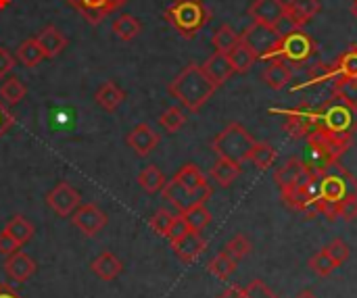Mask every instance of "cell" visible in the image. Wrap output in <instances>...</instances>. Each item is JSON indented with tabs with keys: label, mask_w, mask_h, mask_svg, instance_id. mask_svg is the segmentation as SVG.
Listing matches in <instances>:
<instances>
[{
	"label": "cell",
	"mask_w": 357,
	"mask_h": 298,
	"mask_svg": "<svg viewBox=\"0 0 357 298\" xmlns=\"http://www.w3.org/2000/svg\"><path fill=\"white\" fill-rule=\"evenodd\" d=\"M215 90L218 86L205 75L199 63H188L167 86V92L190 113H199Z\"/></svg>",
	"instance_id": "cell-1"
},
{
	"label": "cell",
	"mask_w": 357,
	"mask_h": 298,
	"mask_svg": "<svg viewBox=\"0 0 357 298\" xmlns=\"http://www.w3.org/2000/svg\"><path fill=\"white\" fill-rule=\"evenodd\" d=\"M316 127L324 130L326 134L339 140L354 142V134L357 132V107L333 94L320 109H316Z\"/></svg>",
	"instance_id": "cell-2"
},
{
	"label": "cell",
	"mask_w": 357,
	"mask_h": 298,
	"mask_svg": "<svg viewBox=\"0 0 357 298\" xmlns=\"http://www.w3.org/2000/svg\"><path fill=\"white\" fill-rule=\"evenodd\" d=\"M318 56V44L316 40L303 29V27H291L289 31L280 33L274 46L268 50L266 61L270 58H282L284 63L293 67H301L312 63V58Z\"/></svg>",
	"instance_id": "cell-3"
},
{
	"label": "cell",
	"mask_w": 357,
	"mask_h": 298,
	"mask_svg": "<svg viewBox=\"0 0 357 298\" xmlns=\"http://www.w3.org/2000/svg\"><path fill=\"white\" fill-rule=\"evenodd\" d=\"M211 8L203 0H174L165 10V21L186 40H192L209 21Z\"/></svg>",
	"instance_id": "cell-4"
},
{
	"label": "cell",
	"mask_w": 357,
	"mask_h": 298,
	"mask_svg": "<svg viewBox=\"0 0 357 298\" xmlns=\"http://www.w3.org/2000/svg\"><path fill=\"white\" fill-rule=\"evenodd\" d=\"M351 142L339 140L331 134H326L324 130L316 127L310 136H307V157H305V167L312 173H320L324 171L328 165L339 163L341 157L349 150Z\"/></svg>",
	"instance_id": "cell-5"
},
{
	"label": "cell",
	"mask_w": 357,
	"mask_h": 298,
	"mask_svg": "<svg viewBox=\"0 0 357 298\" xmlns=\"http://www.w3.org/2000/svg\"><path fill=\"white\" fill-rule=\"evenodd\" d=\"M255 142L257 140L247 132V127H243L241 123L232 121L211 140V150L220 159H228L232 163L243 165L245 161H249Z\"/></svg>",
	"instance_id": "cell-6"
},
{
	"label": "cell",
	"mask_w": 357,
	"mask_h": 298,
	"mask_svg": "<svg viewBox=\"0 0 357 298\" xmlns=\"http://www.w3.org/2000/svg\"><path fill=\"white\" fill-rule=\"evenodd\" d=\"M318 182H320V203L337 205L339 209V203L357 196V178L341 163H333L324 171H320Z\"/></svg>",
	"instance_id": "cell-7"
},
{
	"label": "cell",
	"mask_w": 357,
	"mask_h": 298,
	"mask_svg": "<svg viewBox=\"0 0 357 298\" xmlns=\"http://www.w3.org/2000/svg\"><path fill=\"white\" fill-rule=\"evenodd\" d=\"M161 196H163V201H167L172 207H176L180 213H184V211H188V209L195 207V205H205V203L213 196V188L209 186L207 190L192 192V190H188L186 186H182L178 180L172 178V180L163 186Z\"/></svg>",
	"instance_id": "cell-8"
},
{
	"label": "cell",
	"mask_w": 357,
	"mask_h": 298,
	"mask_svg": "<svg viewBox=\"0 0 357 298\" xmlns=\"http://www.w3.org/2000/svg\"><path fill=\"white\" fill-rule=\"evenodd\" d=\"M278 36H280L278 27H272V25L253 21V23L241 33V40L257 54V58H266L268 50L274 46V42L278 40Z\"/></svg>",
	"instance_id": "cell-9"
},
{
	"label": "cell",
	"mask_w": 357,
	"mask_h": 298,
	"mask_svg": "<svg viewBox=\"0 0 357 298\" xmlns=\"http://www.w3.org/2000/svg\"><path fill=\"white\" fill-rule=\"evenodd\" d=\"M46 205L59 217H71V213L82 205V196L69 182H59L46 194Z\"/></svg>",
	"instance_id": "cell-10"
},
{
	"label": "cell",
	"mask_w": 357,
	"mask_h": 298,
	"mask_svg": "<svg viewBox=\"0 0 357 298\" xmlns=\"http://www.w3.org/2000/svg\"><path fill=\"white\" fill-rule=\"evenodd\" d=\"M282 115H287V121H284V132L299 140V138H307L316 125H318V115H316V109H310L307 104H299L297 109L293 111H282Z\"/></svg>",
	"instance_id": "cell-11"
},
{
	"label": "cell",
	"mask_w": 357,
	"mask_h": 298,
	"mask_svg": "<svg viewBox=\"0 0 357 298\" xmlns=\"http://www.w3.org/2000/svg\"><path fill=\"white\" fill-rule=\"evenodd\" d=\"M109 217L107 213L94 205V203H86L79 205L73 213H71V224L84 234V236H96L105 226H107Z\"/></svg>",
	"instance_id": "cell-12"
},
{
	"label": "cell",
	"mask_w": 357,
	"mask_h": 298,
	"mask_svg": "<svg viewBox=\"0 0 357 298\" xmlns=\"http://www.w3.org/2000/svg\"><path fill=\"white\" fill-rule=\"evenodd\" d=\"M169 244H172V251L176 253V257L186 265L195 263L207 249V240L201 236V232H192V230H188L186 234H182L176 240H169Z\"/></svg>",
	"instance_id": "cell-13"
},
{
	"label": "cell",
	"mask_w": 357,
	"mask_h": 298,
	"mask_svg": "<svg viewBox=\"0 0 357 298\" xmlns=\"http://www.w3.org/2000/svg\"><path fill=\"white\" fill-rule=\"evenodd\" d=\"M247 13L253 21L278 27L287 19V2L284 0H253Z\"/></svg>",
	"instance_id": "cell-14"
},
{
	"label": "cell",
	"mask_w": 357,
	"mask_h": 298,
	"mask_svg": "<svg viewBox=\"0 0 357 298\" xmlns=\"http://www.w3.org/2000/svg\"><path fill=\"white\" fill-rule=\"evenodd\" d=\"M161 142V136L149 125V123H140L134 130L128 132L126 136V144L130 150H134V155L138 157H149Z\"/></svg>",
	"instance_id": "cell-15"
},
{
	"label": "cell",
	"mask_w": 357,
	"mask_h": 298,
	"mask_svg": "<svg viewBox=\"0 0 357 298\" xmlns=\"http://www.w3.org/2000/svg\"><path fill=\"white\" fill-rule=\"evenodd\" d=\"M307 178V167L301 159L293 157L289 159L276 173H274V182L280 190V194H289L291 190H295L303 180Z\"/></svg>",
	"instance_id": "cell-16"
},
{
	"label": "cell",
	"mask_w": 357,
	"mask_h": 298,
	"mask_svg": "<svg viewBox=\"0 0 357 298\" xmlns=\"http://www.w3.org/2000/svg\"><path fill=\"white\" fill-rule=\"evenodd\" d=\"M4 272H6V276L13 282L23 284V282H27L36 274V261L27 253H23L19 249V251H15L13 255H8L4 259Z\"/></svg>",
	"instance_id": "cell-17"
},
{
	"label": "cell",
	"mask_w": 357,
	"mask_h": 298,
	"mask_svg": "<svg viewBox=\"0 0 357 298\" xmlns=\"http://www.w3.org/2000/svg\"><path fill=\"white\" fill-rule=\"evenodd\" d=\"M322 8V0H289L287 19L291 27H305Z\"/></svg>",
	"instance_id": "cell-18"
},
{
	"label": "cell",
	"mask_w": 357,
	"mask_h": 298,
	"mask_svg": "<svg viewBox=\"0 0 357 298\" xmlns=\"http://www.w3.org/2000/svg\"><path fill=\"white\" fill-rule=\"evenodd\" d=\"M36 42L40 44V48H42L46 58L59 56L67 48V44H69L67 36L56 25H46L44 29H40V33L36 36Z\"/></svg>",
	"instance_id": "cell-19"
},
{
	"label": "cell",
	"mask_w": 357,
	"mask_h": 298,
	"mask_svg": "<svg viewBox=\"0 0 357 298\" xmlns=\"http://www.w3.org/2000/svg\"><path fill=\"white\" fill-rule=\"evenodd\" d=\"M201 67H203L205 75H207L218 88H220L222 84H226V81L234 75V67H232V63H230V58H228L226 52H213Z\"/></svg>",
	"instance_id": "cell-20"
},
{
	"label": "cell",
	"mask_w": 357,
	"mask_h": 298,
	"mask_svg": "<svg viewBox=\"0 0 357 298\" xmlns=\"http://www.w3.org/2000/svg\"><path fill=\"white\" fill-rule=\"evenodd\" d=\"M293 77V71L289 67V63H284L282 58H270L264 73H261V79L272 88V90H282L287 88V84L291 81Z\"/></svg>",
	"instance_id": "cell-21"
},
{
	"label": "cell",
	"mask_w": 357,
	"mask_h": 298,
	"mask_svg": "<svg viewBox=\"0 0 357 298\" xmlns=\"http://www.w3.org/2000/svg\"><path fill=\"white\" fill-rule=\"evenodd\" d=\"M90 267H92V274H94L98 280H102V282H113V280H117L119 274L123 272V263H121L113 253H109V251L100 253V255L92 261Z\"/></svg>",
	"instance_id": "cell-22"
},
{
	"label": "cell",
	"mask_w": 357,
	"mask_h": 298,
	"mask_svg": "<svg viewBox=\"0 0 357 298\" xmlns=\"http://www.w3.org/2000/svg\"><path fill=\"white\" fill-rule=\"evenodd\" d=\"M94 100H96V104H98L102 111L113 113V111H117V109L121 107V102L126 100V92H123L115 81H105V84H100V88L96 90Z\"/></svg>",
	"instance_id": "cell-23"
},
{
	"label": "cell",
	"mask_w": 357,
	"mask_h": 298,
	"mask_svg": "<svg viewBox=\"0 0 357 298\" xmlns=\"http://www.w3.org/2000/svg\"><path fill=\"white\" fill-rule=\"evenodd\" d=\"M67 2L92 25L100 23L107 15H111L107 8V0H67Z\"/></svg>",
	"instance_id": "cell-24"
},
{
	"label": "cell",
	"mask_w": 357,
	"mask_h": 298,
	"mask_svg": "<svg viewBox=\"0 0 357 298\" xmlns=\"http://www.w3.org/2000/svg\"><path fill=\"white\" fill-rule=\"evenodd\" d=\"M241 171H243V167L238 165V163H232V161H228V159H220L218 157V161L213 163V167H211V180L218 184V186H222V188H228V186H232L234 182H236V178L241 175Z\"/></svg>",
	"instance_id": "cell-25"
},
{
	"label": "cell",
	"mask_w": 357,
	"mask_h": 298,
	"mask_svg": "<svg viewBox=\"0 0 357 298\" xmlns=\"http://www.w3.org/2000/svg\"><path fill=\"white\" fill-rule=\"evenodd\" d=\"M228 58H230V63H232V67H234V73H241V75L249 73L251 67L257 63V54H255L243 40L228 52Z\"/></svg>",
	"instance_id": "cell-26"
},
{
	"label": "cell",
	"mask_w": 357,
	"mask_h": 298,
	"mask_svg": "<svg viewBox=\"0 0 357 298\" xmlns=\"http://www.w3.org/2000/svg\"><path fill=\"white\" fill-rule=\"evenodd\" d=\"M174 180H178L182 186H186L192 192H201V190H207L209 188L207 178L203 175V171L195 163H186L184 167H180V171L174 175Z\"/></svg>",
	"instance_id": "cell-27"
},
{
	"label": "cell",
	"mask_w": 357,
	"mask_h": 298,
	"mask_svg": "<svg viewBox=\"0 0 357 298\" xmlns=\"http://www.w3.org/2000/svg\"><path fill=\"white\" fill-rule=\"evenodd\" d=\"M337 79L335 73V65L324 63V61H314L307 63V71H305V86H320V84H333Z\"/></svg>",
	"instance_id": "cell-28"
},
{
	"label": "cell",
	"mask_w": 357,
	"mask_h": 298,
	"mask_svg": "<svg viewBox=\"0 0 357 298\" xmlns=\"http://www.w3.org/2000/svg\"><path fill=\"white\" fill-rule=\"evenodd\" d=\"M136 182H138V186H140L146 194H157V192H161L163 186L167 184V178L163 175V171H161L157 165H149V167H144V169L138 173Z\"/></svg>",
	"instance_id": "cell-29"
},
{
	"label": "cell",
	"mask_w": 357,
	"mask_h": 298,
	"mask_svg": "<svg viewBox=\"0 0 357 298\" xmlns=\"http://www.w3.org/2000/svg\"><path fill=\"white\" fill-rule=\"evenodd\" d=\"M4 232H6L19 246L27 244V242L33 238V234H36L33 226H31L23 215H15L13 219H8V224L4 226Z\"/></svg>",
	"instance_id": "cell-30"
},
{
	"label": "cell",
	"mask_w": 357,
	"mask_h": 298,
	"mask_svg": "<svg viewBox=\"0 0 357 298\" xmlns=\"http://www.w3.org/2000/svg\"><path fill=\"white\" fill-rule=\"evenodd\" d=\"M113 33L121 40V42H132L134 38L140 36L142 31V23L132 17V15H119L115 21H113Z\"/></svg>",
	"instance_id": "cell-31"
},
{
	"label": "cell",
	"mask_w": 357,
	"mask_h": 298,
	"mask_svg": "<svg viewBox=\"0 0 357 298\" xmlns=\"http://www.w3.org/2000/svg\"><path fill=\"white\" fill-rule=\"evenodd\" d=\"M238 42H241V33H238L232 25H228V23L220 25V27L215 29L213 38H211V44H213L215 52H226V54H228Z\"/></svg>",
	"instance_id": "cell-32"
},
{
	"label": "cell",
	"mask_w": 357,
	"mask_h": 298,
	"mask_svg": "<svg viewBox=\"0 0 357 298\" xmlns=\"http://www.w3.org/2000/svg\"><path fill=\"white\" fill-rule=\"evenodd\" d=\"M17 58H19L27 69H33V67H38L46 56H44L40 44L36 42V38H29V40L21 42V46L17 48Z\"/></svg>",
	"instance_id": "cell-33"
},
{
	"label": "cell",
	"mask_w": 357,
	"mask_h": 298,
	"mask_svg": "<svg viewBox=\"0 0 357 298\" xmlns=\"http://www.w3.org/2000/svg\"><path fill=\"white\" fill-rule=\"evenodd\" d=\"M180 215L184 217L188 230H192V232H203L211 224V211L205 205H195V207H190L188 211H184Z\"/></svg>",
	"instance_id": "cell-34"
},
{
	"label": "cell",
	"mask_w": 357,
	"mask_h": 298,
	"mask_svg": "<svg viewBox=\"0 0 357 298\" xmlns=\"http://www.w3.org/2000/svg\"><path fill=\"white\" fill-rule=\"evenodd\" d=\"M236 265H238V261H234L230 255H226V253L222 251V253H218V255L209 261L207 272H209L211 276H215L218 280H228V278L236 272Z\"/></svg>",
	"instance_id": "cell-35"
},
{
	"label": "cell",
	"mask_w": 357,
	"mask_h": 298,
	"mask_svg": "<svg viewBox=\"0 0 357 298\" xmlns=\"http://www.w3.org/2000/svg\"><path fill=\"white\" fill-rule=\"evenodd\" d=\"M249 161H251L257 169L266 171V169H270V167L274 165V161H276V150H274V146H272L270 142H255Z\"/></svg>",
	"instance_id": "cell-36"
},
{
	"label": "cell",
	"mask_w": 357,
	"mask_h": 298,
	"mask_svg": "<svg viewBox=\"0 0 357 298\" xmlns=\"http://www.w3.org/2000/svg\"><path fill=\"white\" fill-rule=\"evenodd\" d=\"M335 65V73L337 77H357V46L351 44L347 50H343V54L337 58Z\"/></svg>",
	"instance_id": "cell-37"
},
{
	"label": "cell",
	"mask_w": 357,
	"mask_h": 298,
	"mask_svg": "<svg viewBox=\"0 0 357 298\" xmlns=\"http://www.w3.org/2000/svg\"><path fill=\"white\" fill-rule=\"evenodd\" d=\"M27 88L19 77H6L0 86V98L8 104H17L25 98Z\"/></svg>",
	"instance_id": "cell-38"
},
{
	"label": "cell",
	"mask_w": 357,
	"mask_h": 298,
	"mask_svg": "<svg viewBox=\"0 0 357 298\" xmlns=\"http://www.w3.org/2000/svg\"><path fill=\"white\" fill-rule=\"evenodd\" d=\"M186 123V115L180 107H167L161 115H159V125L161 130H165L167 134H176L178 130H182Z\"/></svg>",
	"instance_id": "cell-39"
},
{
	"label": "cell",
	"mask_w": 357,
	"mask_h": 298,
	"mask_svg": "<svg viewBox=\"0 0 357 298\" xmlns=\"http://www.w3.org/2000/svg\"><path fill=\"white\" fill-rule=\"evenodd\" d=\"M333 94L357 107V77H337L333 81Z\"/></svg>",
	"instance_id": "cell-40"
},
{
	"label": "cell",
	"mask_w": 357,
	"mask_h": 298,
	"mask_svg": "<svg viewBox=\"0 0 357 298\" xmlns=\"http://www.w3.org/2000/svg\"><path fill=\"white\" fill-rule=\"evenodd\" d=\"M307 267H310L316 276H320V278H328V276H333V274H335V269H337L339 265L333 261V257H331L326 251H320V253H316V255L307 261Z\"/></svg>",
	"instance_id": "cell-41"
},
{
	"label": "cell",
	"mask_w": 357,
	"mask_h": 298,
	"mask_svg": "<svg viewBox=\"0 0 357 298\" xmlns=\"http://www.w3.org/2000/svg\"><path fill=\"white\" fill-rule=\"evenodd\" d=\"M222 251H224L226 255H230L234 261H243V259L253 251V244H251V240H249L245 234H236Z\"/></svg>",
	"instance_id": "cell-42"
},
{
	"label": "cell",
	"mask_w": 357,
	"mask_h": 298,
	"mask_svg": "<svg viewBox=\"0 0 357 298\" xmlns=\"http://www.w3.org/2000/svg\"><path fill=\"white\" fill-rule=\"evenodd\" d=\"M174 219H176V215L172 213V211H167V209H157L155 211V215L149 219V226H151V230L155 232V234H159V236H167V232H169V228H172V224H174Z\"/></svg>",
	"instance_id": "cell-43"
},
{
	"label": "cell",
	"mask_w": 357,
	"mask_h": 298,
	"mask_svg": "<svg viewBox=\"0 0 357 298\" xmlns=\"http://www.w3.org/2000/svg\"><path fill=\"white\" fill-rule=\"evenodd\" d=\"M324 251L333 257V261H335L337 265H343V263H345V261H349V257H351V249H349V244H347L345 240H341V238L333 240Z\"/></svg>",
	"instance_id": "cell-44"
},
{
	"label": "cell",
	"mask_w": 357,
	"mask_h": 298,
	"mask_svg": "<svg viewBox=\"0 0 357 298\" xmlns=\"http://www.w3.org/2000/svg\"><path fill=\"white\" fill-rule=\"evenodd\" d=\"M245 292H247V298H278L261 280H253L249 286H245Z\"/></svg>",
	"instance_id": "cell-45"
},
{
	"label": "cell",
	"mask_w": 357,
	"mask_h": 298,
	"mask_svg": "<svg viewBox=\"0 0 357 298\" xmlns=\"http://www.w3.org/2000/svg\"><path fill=\"white\" fill-rule=\"evenodd\" d=\"M339 219L351 224L357 219V196L345 198L343 203H339Z\"/></svg>",
	"instance_id": "cell-46"
},
{
	"label": "cell",
	"mask_w": 357,
	"mask_h": 298,
	"mask_svg": "<svg viewBox=\"0 0 357 298\" xmlns=\"http://www.w3.org/2000/svg\"><path fill=\"white\" fill-rule=\"evenodd\" d=\"M13 69H15V56L10 54L8 48L0 46V79L6 77Z\"/></svg>",
	"instance_id": "cell-47"
},
{
	"label": "cell",
	"mask_w": 357,
	"mask_h": 298,
	"mask_svg": "<svg viewBox=\"0 0 357 298\" xmlns=\"http://www.w3.org/2000/svg\"><path fill=\"white\" fill-rule=\"evenodd\" d=\"M13 125H15V115H13V111L0 100V138H2Z\"/></svg>",
	"instance_id": "cell-48"
},
{
	"label": "cell",
	"mask_w": 357,
	"mask_h": 298,
	"mask_svg": "<svg viewBox=\"0 0 357 298\" xmlns=\"http://www.w3.org/2000/svg\"><path fill=\"white\" fill-rule=\"evenodd\" d=\"M188 232V226H186V221H184V217L182 215H178L176 219H174V224H172V228H169V232H167V240H176V238H180L182 234H186Z\"/></svg>",
	"instance_id": "cell-49"
},
{
	"label": "cell",
	"mask_w": 357,
	"mask_h": 298,
	"mask_svg": "<svg viewBox=\"0 0 357 298\" xmlns=\"http://www.w3.org/2000/svg\"><path fill=\"white\" fill-rule=\"evenodd\" d=\"M19 249H21V246H19V244H17L8 234L2 230V232H0V255L8 257V255H13V253H15V251H19Z\"/></svg>",
	"instance_id": "cell-50"
},
{
	"label": "cell",
	"mask_w": 357,
	"mask_h": 298,
	"mask_svg": "<svg viewBox=\"0 0 357 298\" xmlns=\"http://www.w3.org/2000/svg\"><path fill=\"white\" fill-rule=\"evenodd\" d=\"M218 298H247V292H245L243 286H230V288H226Z\"/></svg>",
	"instance_id": "cell-51"
},
{
	"label": "cell",
	"mask_w": 357,
	"mask_h": 298,
	"mask_svg": "<svg viewBox=\"0 0 357 298\" xmlns=\"http://www.w3.org/2000/svg\"><path fill=\"white\" fill-rule=\"evenodd\" d=\"M0 298H21L8 284H0Z\"/></svg>",
	"instance_id": "cell-52"
},
{
	"label": "cell",
	"mask_w": 357,
	"mask_h": 298,
	"mask_svg": "<svg viewBox=\"0 0 357 298\" xmlns=\"http://www.w3.org/2000/svg\"><path fill=\"white\" fill-rule=\"evenodd\" d=\"M123 4H128V0H107V8H109V13H113V10H117V8H121Z\"/></svg>",
	"instance_id": "cell-53"
},
{
	"label": "cell",
	"mask_w": 357,
	"mask_h": 298,
	"mask_svg": "<svg viewBox=\"0 0 357 298\" xmlns=\"http://www.w3.org/2000/svg\"><path fill=\"white\" fill-rule=\"evenodd\" d=\"M295 298H318V297H316L312 290H303V292H299V295H297Z\"/></svg>",
	"instance_id": "cell-54"
},
{
	"label": "cell",
	"mask_w": 357,
	"mask_h": 298,
	"mask_svg": "<svg viewBox=\"0 0 357 298\" xmlns=\"http://www.w3.org/2000/svg\"><path fill=\"white\" fill-rule=\"evenodd\" d=\"M351 15L357 19V0H354V4H351Z\"/></svg>",
	"instance_id": "cell-55"
},
{
	"label": "cell",
	"mask_w": 357,
	"mask_h": 298,
	"mask_svg": "<svg viewBox=\"0 0 357 298\" xmlns=\"http://www.w3.org/2000/svg\"><path fill=\"white\" fill-rule=\"evenodd\" d=\"M8 4H10V0H0V10H2V8H6Z\"/></svg>",
	"instance_id": "cell-56"
}]
</instances>
